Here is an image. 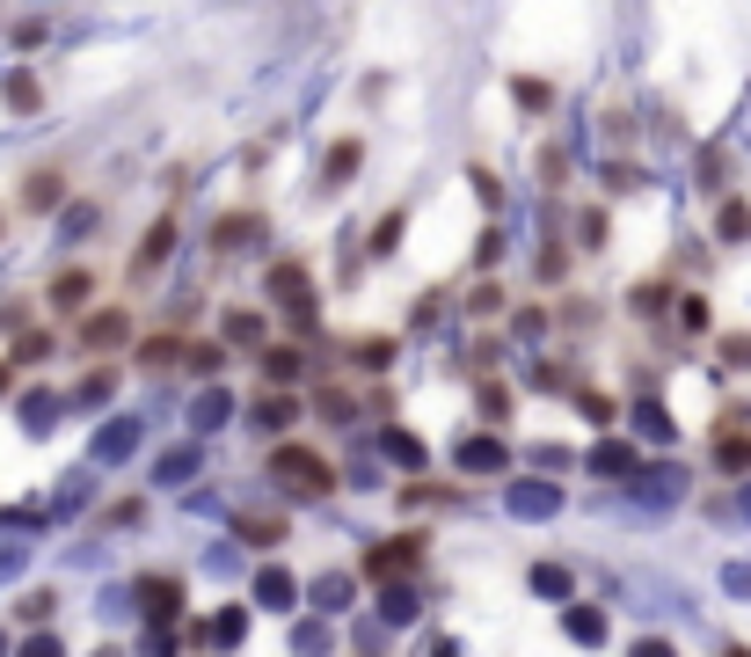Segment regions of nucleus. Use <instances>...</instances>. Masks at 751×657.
I'll list each match as a JSON object with an SVG mask.
<instances>
[{
  "label": "nucleus",
  "mask_w": 751,
  "mask_h": 657,
  "mask_svg": "<svg viewBox=\"0 0 751 657\" xmlns=\"http://www.w3.org/2000/svg\"><path fill=\"white\" fill-rule=\"evenodd\" d=\"M510 96H518V110H547L555 88H547V81H510Z\"/></svg>",
  "instance_id": "nucleus-27"
},
{
  "label": "nucleus",
  "mask_w": 751,
  "mask_h": 657,
  "mask_svg": "<svg viewBox=\"0 0 751 657\" xmlns=\"http://www.w3.org/2000/svg\"><path fill=\"white\" fill-rule=\"evenodd\" d=\"M402 227H409V212H387V219H380V227H372V256H394Z\"/></svg>",
  "instance_id": "nucleus-23"
},
{
  "label": "nucleus",
  "mask_w": 751,
  "mask_h": 657,
  "mask_svg": "<svg viewBox=\"0 0 751 657\" xmlns=\"http://www.w3.org/2000/svg\"><path fill=\"white\" fill-rule=\"evenodd\" d=\"M37 358H51V337H45V329H29V337L15 343V358H8V365H37Z\"/></svg>",
  "instance_id": "nucleus-30"
},
{
  "label": "nucleus",
  "mask_w": 751,
  "mask_h": 657,
  "mask_svg": "<svg viewBox=\"0 0 751 657\" xmlns=\"http://www.w3.org/2000/svg\"><path fill=\"white\" fill-rule=\"evenodd\" d=\"M562 270H569V248H562V242H555V248H547V256H540V278H547V285H555Z\"/></svg>",
  "instance_id": "nucleus-38"
},
{
  "label": "nucleus",
  "mask_w": 751,
  "mask_h": 657,
  "mask_svg": "<svg viewBox=\"0 0 751 657\" xmlns=\"http://www.w3.org/2000/svg\"><path fill=\"white\" fill-rule=\"evenodd\" d=\"M569 635H577V643H599V635H606V613H599V607H569Z\"/></svg>",
  "instance_id": "nucleus-22"
},
{
  "label": "nucleus",
  "mask_w": 751,
  "mask_h": 657,
  "mask_svg": "<svg viewBox=\"0 0 751 657\" xmlns=\"http://www.w3.org/2000/svg\"><path fill=\"white\" fill-rule=\"evenodd\" d=\"M620 467H635L628 446H599V475H620Z\"/></svg>",
  "instance_id": "nucleus-36"
},
{
  "label": "nucleus",
  "mask_w": 751,
  "mask_h": 657,
  "mask_svg": "<svg viewBox=\"0 0 751 657\" xmlns=\"http://www.w3.org/2000/svg\"><path fill=\"white\" fill-rule=\"evenodd\" d=\"M263 234V212H226V219H212V248L219 256H234L242 242H256Z\"/></svg>",
  "instance_id": "nucleus-10"
},
{
  "label": "nucleus",
  "mask_w": 751,
  "mask_h": 657,
  "mask_svg": "<svg viewBox=\"0 0 751 657\" xmlns=\"http://www.w3.org/2000/svg\"><path fill=\"white\" fill-rule=\"evenodd\" d=\"M0 227H8V212H0Z\"/></svg>",
  "instance_id": "nucleus-45"
},
{
  "label": "nucleus",
  "mask_w": 751,
  "mask_h": 657,
  "mask_svg": "<svg viewBox=\"0 0 751 657\" xmlns=\"http://www.w3.org/2000/svg\"><path fill=\"white\" fill-rule=\"evenodd\" d=\"M475 410H482V424H504V416H510V388H496V380H482V394H475Z\"/></svg>",
  "instance_id": "nucleus-21"
},
{
  "label": "nucleus",
  "mask_w": 751,
  "mask_h": 657,
  "mask_svg": "<svg viewBox=\"0 0 751 657\" xmlns=\"http://www.w3.org/2000/svg\"><path fill=\"white\" fill-rule=\"evenodd\" d=\"M183 365H190V373H226V343H190V351H183Z\"/></svg>",
  "instance_id": "nucleus-20"
},
{
  "label": "nucleus",
  "mask_w": 751,
  "mask_h": 657,
  "mask_svg": "<svg viewBox=\"0 0 751 657\" xmlns=\"http://www.w3.org/2000/svg\"><path fill=\"white\" fill-rule=\"evenodd\" d=\"M234 534L248 540V548H278V540H285V519H278V511H242V519H234Z\"/></svg>",
  "instance_id": "nucleus-13"
},
{
  "label": "nucleus",
  "mask_w": 751,
  "mask_h": 657,
  "mask_svg": "<svg viewBox=\"0 0 751 657\" xmlns=\"http://www.w3.org/2000/svg\"><path fill=\"white\" fill-rule=\"evenodd\" d=\"M175 358H183V343H175V337H146V343H139V365H146V373H153V365L169 373Z\"/></svg>",
  "instance_id": "nucleus-19"
},
{
  "label": "nucleus",
  "mask_w": 751,
  "mask_h": 657,
  "mask_svg": "<svg viewBox=\"0 0 751 657\" xmlns=\"http://www.w3.org/2000/svg\"><path fill=\"white\" fill-rule=\"evenodd\" d=\"M248 416H256V431H285L292 416H299V402H292V388H263Z\"/></svg>",
  "instance_id": "nucleus-11"
},
{
  "label": "nucleus",
  "mask_w": 751,
  "mask_h": 657,
  "mask_svg": "<svg viewBox=\"0 0 751 657\" xmlns=\"http://www.w3.org/2000/svg\"><path fill=\"white\" fill-rule=\"evenodd\" d=\"M169 256H175V212H161V219L139 234V256H132V270H153V264H169Z\"/></svg>",
  "instance_id": "nucleus-9"
},
{
  "label": "nucleus",
  "mask_w": 751,
  "mask_h": 657,
  "mask_svg": "<svg viewBox=\"0 0 751 657\" xmlns=\"http://www.w3.org/2000/svg\"><path fill=\"white\" fill-rule=\"evenodd\" d=\"M285 592H292V584L278 577V570H263V577H256V599H263V607H285Z\"/></svg>",
  "instance_id": "nucleus-31"
},
{
  "label": "nucleus",
  "mask_w": 751,
  "mask_h": 657,
  "mask_svg": "<svg viewBox=\"0 0 751 657\" xmlns=\"http://www.w3.org/2000/svg\"><path fill=\"white\" fill-rule=\"evenodd\" d=\"M139 511H146V497H118V504H110V526H132Z\"/></svg>",
  "instance_id": "nucleus-39"
},
{
  "label": "nucleus",
  "mask_w": 751,
  "mask_h": 657,
  "mask_svg": "<svg viewBox=\"0 0 751 657\" xmlns=\"http://www.w3.org/2000/svg\"><path fill=\"white\" fill-rule=\"evenodd\" d=\"M51 607H59V592H29L23 607H15V621H29V629H45V621H51Z\"/></svg>",
  "instance_id": "nucleus-26"
},
{
  "label": "nucleus",
  "mask_w": 751,
  "mask_h": 657,
  "mask_svg": "<svg viewBox=\"0 0 751 657\" xmlns=\"http://www.w3.org/2000/svg\"><path fill=\"white\" fill-rule=\"evenodd\" d=\"M256 365H263V388H292V380L307 373V351H299V343H263Z\"/></svg>",
  "instance_id": "nucleus-5"
},
{
  "label": "nucleus",
  "mask_w": 751,
  "mask_h": 657,
  "mask_svg": "<svg viewBox=\"0 0 751 657\" xmlns=\"http://www.w3.org/2000/svg\"><path fill=\"white\" fill-rule=\"evenodd\" d=\"M37 102H45V88H37L29 73H15V81H8V110H37Z\"/></svg>",
  "instance_id": "nucleus-28"
},
{
  "label": "nucleus",
  "mask_w": 751,
  "mask_h": 657,
  "mask_svg": "<svg viewBox=\"0 0 751 657\" xmlns=\"http://www.w3.org/2000/svg\"><path fill=\"white\" fill-rule=\"evenodd\" d=\"M270 300H278V315H285L292 329H315V278H307L299 256H278V264H270Z\"/></svg>",
  "instance_id": "nucleus-2"
},
{
  "label": "nucleus",
  "mask_w": 751,
  "mask_h": 657,
  "mask_svg": "<svg viewBox=\"0 0 751 657\" xmlns=\"http://www.w3.org/2000/svg\"><path fill=\"white\" fill-rule=\"evenodd\" d=\"M219 343H270V321L256 315V307H234V315H226V337Z\"/></svg>",
  "instance_id": "nucleus-15"
},
{
  "label": "nucleus",
  "mask_w": 751,
  "mask_h": 657,
  "mask_svg": "<svg viewBox=\"0 0 751 657\" xmlns=\"http://www.w3.org/2000/svg\"><path fill=\"white\" fill-rule=\"evenodd\" d=\"M635 657H672V643H642V650H635Z\"/></svg>",
  "instance_id": "nucleus-42"
},
{
  "label": "nucleus",
  "mask_w": 751,
  "mask_h": 657,
  "mask_svg": "<svg viewBox=\"0 0 751 657\" xmlns=\"http://www.w3.org/2000/svg\"><path fill=\"white\" fill-rule=\"evenodd\" d=\"M51 307H59V315H81V307H88V300H96V270H59V278H51V292H45Z\"/></svg>",
  "instance_id": "nucleus-7"
},
{
  "label": "nucleus",
  "mask_w": 751,
  "mask_h": 657,
  "mask_svg": "<svg viewBox=\"0 0 751 657\" xmlns=\"http://www.w3.org/2000/svg\"><path fill=\"white\" fill-rule=\"evenodd\" d=\"M423 562V534H394V540H372L358 556L365 577H402V570H416Z\"/></svg>",
  "instance_id": "nucleus-3"
},
{
  "label": "nucleus",
  "mask_w": 751,
  "mask_h": 657,
  "mask_svg": "<svg viewBox=\"0 0 751 657\" xmlns=\"http://www.w3.org/2000/svg\"><path fill=\"white\" fill-rule=\"evenodd\" d=\"M679 315H686V329H707V300H701V292H686Z\"/></svg>",
  "instance_id": "nucleus-37"
},
{
  "label": "nucleus",
  "mask_w": 751,
  "mask_h": 657,
  "mask_svg": "<svg viewBox=\"0 0 751 657\" xmlns=\"http://www.w3.org/2000/svg\"><path fill=\"white\" fill-rule=\"evenodd\" d=\"M15 205H23V212H59V205H66V175H59V169H29Z\"/></svg>",
  "instance_id": "nucleus-6"
},
{
  "label": "nucleus",
  "mask_w": 751,
  "mask_h": 657,
  "mask_svg": "<svg viewBox=\"0 0 751 657\" xmlns=\"http://www.w3.org/2000/svg\"><path fill=\"white\" fill-rule=\"evenodd\" d=\"M139 599H146V621H175V607H183V577H139Z\"/></svg>",
  "instance_id": "nucleus-8"
},
{
  "label": "nucleus",
  "mask_w": 751,
  "mask_h": 657,
  "mask_svg": "<svg viewBox=\"0 0 751 657\" xmlns=\"http://www.w3.org/2000/svg\"><path fill=\"white\" fill-rule=\"evenodd\" d=\"M8 388H15V365H8V358H0V394H8Z\"/></svg>",
  "instance_id": "nucleus-43"
},
{
  "label": "nucleus",
  "mask_w": 751,
  "mask_h": 657,
  "mask_svg": "<svg viewBox=\"0 0 751 657\" xmlns=\"http://www.w3.org/2000/svg\"><path fill=\"white\" fill-rule=\"evenodd\" d=\"M358 161H365V139H336L329 154H321V183L336 191V183H350L358 175Z\"/></svg>",
  "instance_id": "nucleus-12"
},
{
  "label": "nucleus",
  "mask_w": 751,
  "mask_h": 657,
  "mask_svg": "<svg viewBox=\"0 0 751 657\" xmlns=\"http://www.w3.org/2000/svg\"><path fill=\"white\" fill-rule=\"evenodd\" d=\"M533 592H547V599H562V607H569V570L540 562V570H533Z\"/></svg>",
  "instance_id": "nucleus-25"
},
{
  "label": "nucleus",
  "mask_w": 751,
  "mask_h": 657,
  "mask_svg": "<svg viewBox=\"0 0 751 657\" xmlns=\"http://www.w3.org/2000/svg\"><path fill=\"white\" fill-rule=\"evenodd\" d=\"M715 351H723V365H729V373H751V329H744V337H723Z\"/></svg>",
  "instance_id": "nucleus-29"
},
{
  "label": "nucleus",
  "mask_w": 751,
  "mask_h": 657,
  "mask_svg": "<svg viewBox=\"0 0 751 657\" xmlns=\"http://www.w3.org/2000/svg\"><path fill=\"white\" fill-rule=\"evenodd\" d=\"M394 351H402L394 337H358V343H350V358H358L365 373H380V365H394Z\"/></svg>",
  "instance_id": "nucleus-17"
},
{
  "label": "nucleus",
  "mask_w": 751,
  "mask_h": 657,
  "mask_svg": "<svg viewBox=\"0 0 751 657\" xmlns=\"http://www.w3.org/2000/svg\"><path fill=\"white\" fill-rule=\"evenodd\" d=\"M467 315H475V321H496V315H504V285H475Z\"/></svg>",
  "instance_id": "nucleus-24"
},
{
  "label": "nucleus",
  "mask_w": 751,
  "mask_h": 657,
  "mask_svg": "<svg viewBox=\"0 0 751 657\" xmlns=\"http://www.w3.org/2000/svg\"><path fill=\"white\" fill-rule=\"evenodd\" d=\"M496 256H504V234H496V227H482V242H475V264L496 270Z\"/></svg>",
  "instance_id": "nucleus-33"
},
{
  "label": "nucleus",
  "mask_w": 751,
  "mask_h": 657,
  "mask_svg": "<svg viewBox=\"0 0 751 657\" xmlns=\"http://www.w3.org/2000/svg\"><path fill=\"white\" fill-rule=\"evenodd\" d=\"M723 657H751V650H744V643H737V650H723Z\"/></svg>",
  "instance_id": "nucleus-44"
},
{
  "label": "nucleus",
  "mask_w": 751,
  "mask_h": 657,
  "mask_svg": "<svg viewBox=\"0 0 751 657\" xmlns=\"http://www.w3.org/2000/svg\"><path fill=\"white\" fill-rule=\"evenodd\" d=\"M270 475H278L292 497H329V489L343 483L329 453H315V446H292V438H285V446H270Z\"/></svg>",
  "instance_id": "nucleus-1"
},
{
  "label": "nucleus",
  "mask_w": 751,
  "mask_h": 657,
  "mask_svg": "<svg viewBox=\"0 0 751 657\" xmlns=\"http://www.w3.org/2000/svg\"><path fill=\"white\" fill-rule=\"evenodd\" d=\"M577 242H583V248L606 242V212H583V219H577Z\"/></svg>",
  "instance_id": "nucleus-34"
},
{
  "label": "nucleus",
  "mask_w": 751,
  "mask_h": 657,
  "mask_svg": "<svg viewBox=\"0 0 751 657\" xmlns=\"http://www.w3.org/2000/svg\"><path fill=\"white\" fill-rule=\"evenodd\" d=\"M715 234H723V242H744V234H751V205H744V197H729L723 212H715Z\"/></svg>",
  "instance_id": "nucleus-18"
},
{
  "label": "nucleus",
  "mask_w": 751,
  "mask_h": 657,
  "mask_svg": "<svg viewBox=\"0 0 751 657\" xmlns=\"http://www.w3.org/2000/svg\"><path fill=\"white\" fill-rule=\"evenodd\" d=\"M467 183H475V197H482V205H504V183H496L489 169H467Z\"/></svg>",
  "instance_id": "nucleus-32"
},
{
  "label": "nucleus",
  "mask_w": 751,
  "mask_h": 657,
  "mask_svg": "<svg viewBox=\"0 0 751 657\" xmlns=\"http://www.w3.org/2000/svg\"><path fill=\"white\" fill-rule=\"evenodd\" d=\"M715 461H723V475H744V467H751V438L723 431V438H715Z\"/></svg>",
  "instance_id": "nucleus-16"
},
{
  "label": "nucleus",
  "mask_w": 751,
  "mask_h": 657,
  "mask_svg": "<svg viewBox=\"0 0 751 657\" xmlns=\"http://www.w3.org/2000/svg\"><path fill=\"white\" fill-rule=\"evenodd\" d=\"M635 315H664V285H642V292H635Z\"/></svg>",
  "instance_id": "nucleus-40"
},
{
  "label": "nucleus",
  "mask_w": 751,
  "mask_h": 657,
  "mask_svg": "<svg viewBox=\"0 0 751 657\" xmlns=\"http://www.w3.org/2000/svg\"><path fill=\"white\" fill-rule=\"evenodd\" d=\"M504 461H510L504 438H467V446H460V467H467V475H496Z\"/></svg>",
  "instance_id": "nucleus-14"
},
{
  "label": "nucleus",
  "mask_w": 751,
  "mask_h": 657,
  "mask_svg": "<svg viewBox=\"0 0 751 657\" xmlns=\"http://www.w3.org/2000/svg\"><path fill=\"white\" fill-rule=\"evenodd\" d=\"M387 453H394V461H409V467H416V461H423V446H416V438H409V431H387Z\"/></svg>",
  "instance_id": "nucleus-35"
},
{
  "label": "nucleus",
  "mask_w": 751,
  "mask_h": 657,
  "mask_svg": "<svg viewBox=\"0 0 751 657\" xmlns=\"http://www.w3.org/2000/svg\"><path fill=\"white\" fill-rule=\"evenodd\" d=\"M23 657H59V643H51V635H37V643H29Z\"/></svg>",
  "instance_id": "nucleus-41"
},
{
  "label": "nucleus",
  "mask_w": 751,
  "mask_h": 657,
  "mask_svg": "<svg viewBox=\"0 0 751 657\" xmlns=\"http://www.w3.org/2000/svg\"><path fill=\"white\" fill-rule=\"evenodd\" d=\"M124 337H132V315H124V307H96V315H81V343H88V351H118Z\"/></svg>",
  "instance_id": "nucleus-4"
}]
</instances>
